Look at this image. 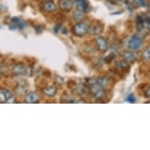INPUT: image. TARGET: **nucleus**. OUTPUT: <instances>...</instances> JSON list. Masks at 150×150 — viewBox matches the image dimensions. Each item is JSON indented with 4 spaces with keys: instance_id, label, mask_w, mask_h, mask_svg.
<instances>
[{
    "instance_id": "nucleus-1",
    "label": "nucleus",
    "mask_w": 150,
    "mask_h": 150,
    "mask_svg": "<svg viewBox=\"0 0 150 150\" xmlns=\"http://www.w3.org/2000/svg\"><path fill=\"white\" fill-rule=\"evenodd\" d=\"M89 84V90L91 91V93H92V95L93 96L94 98H96L97 100H101L104 98L105 97V91H104L103 87H101L98 83L96 79H89L88 82Z\"/></svg>"
},
{
    "instance_id": "nucleus-2",
    "label": "nucleus",
    "mask_w": 150,
    "mask_h": 150,
    "mask_svg": "<svg viewBox=\"0 0 150 150\" xmlns=\"http://www.w3.org/2000/svg\"><path fill=\"white\" fill-rule=\"evenodd\" d=\"M90 25L85 21H79L74 25L71 28V32L76 36L83 37L90 32Z\"/></svg>"
},
{
    "instance_id": "nucleus-3",
    "label": "nucleus",
    "mask_w": 150,
    "mask_h": 150,
    "mask_svg": "<svg viewBox=\"0 0 150 150\" xmlns=\"http://www.w3.org/2000/svg\"><path fill=\"white\" fill-rule=\"evenodd\" d=\"M142 38L138 35H134L128 41V48L130 50H138L142 45Z\"/></svg>"
},
{
    "instance_id": "nucleus-4",
    "label": "nucleus",
    "mask_w": 150,
    "mask_h": 150,
    "mask_svg": "<svg viewBox=\"0 0 150 150\" xmlns=\"http://www.w3.org/2000/svg\"><path fill=\"white\" fill-rule=\"evenodd\" d=\"M13 71L17 75H31L32 70L22 64H17L13 67Z\"/></svg>"
},
{
    "instance_id": "nucleus-5",
    "label": "nucleus",
    "mask_w": 150,
    "mask_h": 150,
    "mask_svg": "<svg viewBox=\"0 0 150 150\" xmlns=\"http://www.w3.org/2000/svg\"><path fill=\"white\" fill-rule=\"evenodd\" d=\"M95 44L99 51L106 52L108 49V43L103 37H98L95 40Z\"/></svg>"
},
{
    "instance_id": "nucleus-6",
    "label": "nucleus",
    "mask_w": 150,
    "mask_h": 150,
    "mask_svg": "<svg viewBox=\"0 0 150 150\" xmlns=\"http://www.w3.org/2000/svg\"><path fill=\"white\" fill-rule=\"evenodd\" d=\"M42 9L45 12L52 13L57 10V5L53 0H46L42 3Z\"/></svg>"
},
{
    "instance_id": "nucleus-7",
    "label": "nucleus",
    "mask_w": 150,
    "mask_h": 150,
    "mask_svg": "<svg viewBox=\"0 0 150 150\" xmlns=\"http://www.w3.org/2000/svg\"><path fill=\"white\" fill-rule=\"evenodd\" d=\"M73 1L71 0H59L58 6L62 10L65 12H69L73 8Z\"/></svg>"
},
{
    "instance_id": "nucleus-8",
    "label": "nucleus",
    "mask_w": 150,
    "mask_h": 150,
    "mask_svg": "<svg viewBox=\"0 0 150 150\" xmlns=\"http://www.w3.org/2000/svg\"><path fill=\"white\" fill-rule=\"evenodd\" d=\"M77 10H80L83 13H87L90 10L88 0H75Z\"/></svg>"
},
{
    "instance_id": "nucleus-9",
    "label": "nucleus",
    "mask_w": 150,
    "mask_h": 150,
    "mask_svg": "<svg viewBox=\"0 0 150 150\" xmlns=\"http://www.w3.org/2000/svg\"><path fill=\"white\" fill-rule=\"evenodd\" d=\"M103 32V26L100 25V22L95 21L92 26L90 27V32L93 35H98L101 34Z\"/></svg>"
},
{
    "instance_id": "nucleus-10",
    "label": "nucleus",
    "mask_w": 150,
    "mask_h": 150,
    "mask_svg": "<svg viewBox=\"0 0 150 150\" xmlns=\"http://www.w3.org/2000/svg\"><path fill=\"white\" fill-rule=\"evenodd\" d=\"M25 101L26 103H36L39 101V95L35 92H31L26 95Z\"/></svg>"
},
{
    "instance_id": "nucleus-11",
    "label": "nucleus",
    "mask_w": 150,
    "mask_h": 150,
    "mask_svg": "<svg viewBox=\"0 0 150 150\" xmlns=\"http://www.w3.org/2000/svg\"><path fill=\"white\" fill-rule=\"evenodd\" d=\"M145 16L146 15L139 14L136 17V25H137V29L138 31H142L144 28V25L145 23Z\"/></svg>"
},
{
    "instance_id": "nucleus-12",
    "label": "nucleus",
    "mask_w": 150,
    "mask_h": 150,
    "mask_svg": "<svg viewBox=\"0 0 150 150\" xmlns=\"http://www.w3.org/2000/svg\"><path fill=\"white\" fill-rule=\"evenodd\" d=\"M12 93L6 89H1V101H7L12 98Z\"/></svg>"
},
{
    "instance_id": "nucleus-13",
    "label": "nucleus",
    "mask_w": 150,
    "mask_h": 150,
    "mask_svg": "<svg viewBox=\"0 0 150 150\" xmlns=\"http://www.w3.org/2000/svg\"><path fill=\"white\" fill-rule=\"evenodd\" d=\"M57 93V88L53 86H47L43 89V93L47 97H54Z\"/></svg>"
},
{
    "instance_id": "nucleus-14",
    "label": "nucleus",
    "mask_w": 150,
    "mask_h": 150,
    "mask_svg": "<svg viewBox=\"0 0 150 150\" xmlns=\"http://www.w3.org/2000/svg\"><path fill=\"white\" fill-rule=\"evenodd\" d=\"M123 58L128 63H133V62H135L136 56L133 52L127 51L123 54Z\"/></svg>"
},
{
    "instance_id": "nucleus-15",
    "label": "nucleus",
    "mask_w": 150,
    "mask_h": 150,
    "mask_svg": "<svg viewBox=\"0 0 150 150\" xmlns=\"http://www.w3.org/2000/svg\"><path fill=\"white\" fill-rule=\"evenodd\" d=\"M130 6L134 8L138 7H145L146 6L145 0H130Z\"/></svg>"
},
{
    "instance_id": "nucleus-16",
    "label": "nucleus",
    "mask_w": 150,
    "mask_h": 150,
    "mask_svg": "<svg viewBox=\"0 0 150 150\" xmlns=\"http://www.w3.org/2000/svg\"><path fill=\"white\" fill-rule=\"evenodd\" d=\"M116 68L118 69H121V71H128V69L130 68L129 64L127 63V62H124V61H120V62H118L116 64Z\"/></svg>"
},
{
    "instance_id": "nucleus-17",
    "label": "nucleus",
    "mask_w": 150,
    "mask_h": 150,
    "mask_svg": "<svg viewBox=\"0 0 150 150\" xmlns=\"http://www.w3.org/2000/svg\"><path fill=\"white\" fill-rule=\"evenodd\" d=\"M98 81V83L101 86V87H106L108 86L109 84H110V81H109V79L107 78V77H101V78H99L98 79H97Z\"/></svg>"
},
{
    "instance_id": "nucleus-18",
    "label": "nucleus",
    "mask_w": 150,
    "mask_h": 150,
    "mask_svg": "<svg viewBox=\"0 0 150 150\" xmlns=\"http://www.w3.org/2000/svg\"><path fill=\"white\" fill-rule=\"evenodd\" d=\"M142 58L145 62H150V46L147 47L142 54Z\"/></svg>"
},
{
    "instance_id": "nucleus-19",
    "label": "nucleus",
    "mask_w": 150,
    "mask_h": 150,
    "mask_svg": "<svg viewBox=\"0 0 150 150\" xmlns=\"http://www.w3.org/2000/svg\"><path fill=\"white\" fill-rule=\"evenodd\" d=\"M84 13L80 11V10H77L76 12L73 13V18L76 21H81L84 17Z\"/></svg>"
},
{
    "instance_id": "nucleus-20",
    "label": "nucleus",
    "mask_w": 150,
    "mask_h": 150,
    "mask_svg": "<svg viewBox=\"0 0 150 150\" xmlns=\"http://www.w3.org/2000/svg\"><path fill=\"white\" fill-rule=\"evenodd\" d=\"M127 101L128 102H130V103H134V101H135V98L134 96L133 93H131V94H129L128 97L127 98Z\"/></svg>"
},
{
    "instance_id": "nucleus-21",
    "label": "nucleus",
    "mask_w": 150,
    "mask_h": 150,
    "mask_svg": "<svg viewBox=\"0 0 150 150\" xmlns=\"http://www.w3.org/2000/svg\"><path fill=\"white\" fill-rule=\"evenodd\" d=\"M114 58V55L113 54H109V55H108L107 57H105V62H107V63H110L112 60H113Z\"/></svg>"
},
{
    "instance_id": "nucleus-22",
    "label": "nucleus",
    "mask_w": 150,
    "mask_h": 150,
    "mask_svg": "<svg viewBox=\"0 0 150 150\" xmlns=\"http://www.w3.org/2000/svg\"><path fill=\"white\" fill-rule=\"evenodd\" d=\"M145 24L147 25L148 29L150 31V16H145Z\"/></svg>"
},
{
    "instance_id": "nucleus-23",
    "label": "nucleus",
    "mask_w": 150,
    "mask_h": 150,
    "mask_svg": "<svg viewBox=\"0 0 150 150\" xmlns=\"http://www.w3.org/2000/svg\"><path fill=\"white\" fill-rule=\"evenodd\" d=\"M55 82L58 84H62L63 83V82H64V79L62 78L61 76H57L56 77V79H55Z\"/></svg>"
},
{
    "instance_id": "nucleus-24",
    "label": "nucleus",
    "mask_w": 150,
    "mask_h": 150,
    "mask_svg": "<svg viewBox=\"0 0 150 150\" xmlns=\"http://www.w3.org/2000/svg\"><path fill=\"white\" fill-rule=\"evenodd\" d=\"M61 25H62L61 24H58V25H57L55 27H54V32H55V33H58L59 30L61 29V28H62Z\"/></svg>"
},
{
    "instance_id": "nucleus-25",
    "label": "nucleus",
    "mask_w": 150,
    "mask_h": 150,
    "mask_svg": "<svg viewBox=\"0 0 150 150\" xmlns=\"http://www.w3.org/2000/svg\"><path fill=\"white\" fill-rule=\"evenodd\" d=\"M145 97L147 98H150V86L147 89V91L145 92Z\"/></svg>"
},
{
    "instance_id": "nucleus-26",
    "label": "nucleus",
    "mask_w": 150,
    "mask_h": 150,
    "mask_svg": "<svg viewBox=\"0 0 150 150\" xmlns=\"http://www.w3.org/2000/svg\"><path fill=\"white\" fill-rule=\"evenodd\" d=\"M11 21L13 23H15V24H18V23L20 22V20H19L18 17H12L11 18Z\"/></svg>"
},
{
    "instance_id": "nucleus-27",
    "label": "nucleus",
    "mask_w": 150,
    "mask_h": 150,
    "mask_svg": "<svg viewBox=\"0 0 150 150\" xmlns=\"http://www.w3.org/2000/svg\"><path fill=\"white\" fill-rule=\"evenodd\" d=\"M112 1L113 3H120V2H121V1H122V0H112Z\"/></svg>"
},
{
    "instance_id": "nucleus-28",
    "label": "nucleus",
    "mask_w": 150,
    "mask_h": 150,
    "mask_svg": "<svg viewBox=\"0 0 150 150\" xmlns=\"http://www.w3.org/2000/svg\"><path fill=\"white\" fill-rule=\"evenodd\" d=\"M148 10H149V12L150 13V3L149 4V6H148Z\"/></svg>"
}]
</instances>
